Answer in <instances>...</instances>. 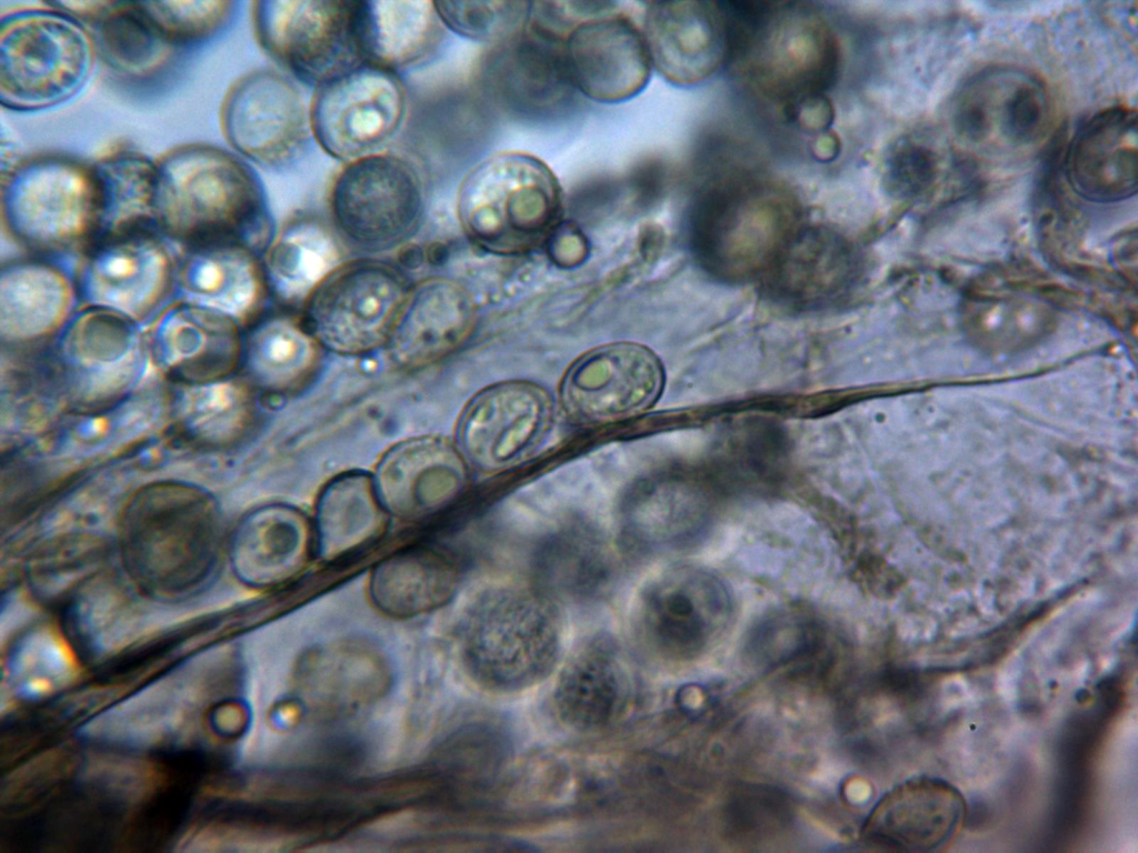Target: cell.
<instances>
[{"instance_id":"obj_1","label":"cell","mask_w":1138,"mask_h":853,"mask_svg":"<svg viewBox=\"0 0 1138 853\" xmlns=\"http://www.w3.org/2000/svg\"><path fill=\"white\" fill-rule=\"evenodd\" d=\"M157 163L154 220L170 235L199 247L233 244L250 251L273 240L263 185L252 168L224 149L183 144Z\"/></svg>"},{"instance_id":"obj_2","label":"cell","mask_w":1138,"mask_h":853,"mask_svg":"<svg viewBox=\"0 0 1138 853\" xmlns=\"http://www.w3.org/2000/svg\"><path fill=\"white\" fill-rule=\"evenodd\" d=\"M460 642L463 663L477 683L513 693L552 672L560 652V622L542 591L498 585L471 605Z\"/></svg>"},{"instance_id":"obj_3","label":"cell","mask_w":1138,"mask_h":853,"mask_svg":"<svg viewBox=\"0 0 1138 853\" xmlns=\"http://www.w3.org/2000/svg\"><path fill=\"white\" fill-rule=\"evenodd\" d=\"M219 544L217 505L191 486H152L141 493L126 516L127 565L153 592L169 594L197 588L214 566Z\"/></svg>"},{"instance_id":"obj_4","label":"cell","mask_w":1138,"mask_h":853,"mask_svg":"<svg viewBox=\"0 0 1138 853\" xmlns=\"http://www.w3.org/2000/svg\"><path fill=\"white\" fill-rule=\"evenodd\" d=\"M561 184L541 159L503 151L485 159L462 181L457 200L461 227L478 248L520 254L543 243L559 222Z\"/></svg>"},{"instance_id":"obj_5","label":"cell","mask_w":1138,"mask_h":853,"mask_svg":"<svg viewBox=\"0 0 1138 853\" xmlns=\"http://www.w3.org/2000/svg\"><path fill=\"white\" fill-rule=\"evenodd\" d=\"M97 58L92 34L69 14L52 7L9 13L0 26L1 104L14 111L59 106L84 88Z\"/></svg>"},{"instance_id":"obj_6","label":"cell","mask_w":1138,"mask_h":853,"mask_svg":"<svg viewBox=\"0 0 1138 853\" xmlns=\"http://www.w3.org/2000/svg\"><path fill=\"white\" fill-rule=\"evenodd\" d=\"M252 21L263 51L316 90L366 64L363 0H262Z\"/></svg>"},{"instance_id":"obj_7","label":"cell","mask_w":1138,"mask_h":853,"mask_svg":"<svg viewBox=\"0 0 1138 853\" xmlns=\"http://www.w3.org/2000/svg\"><path fill=\"white\" fill-rule=\"evenodd\" d=\"M1 211L10 233L41 249L82 242L97 227L91 164L60 154L16 162L3 174Z\"/></svg>"},{"instance_id":"obj_8","label":"cell","mask_w":1138,"mask_h":853,"mask_svg":"<svg viewBox=\"0 0 1138 853\" xmlns=\"http://www.w3.org/2000/svg\"><path fill=\"white\" fill-rule=\"evenodd\" d=\"M329 207L337 231L351 245L390 250L418 231L425 183L411 161L378 152L346 163L331 185Z\"/></svg>"},{"instance_id":"obj_9","label":"cell","mask_w":1138,"mask_h":853,"mask_svg":"<svg viewBox=\"0 0 1138 853\" xmlns=\"http://www.w3.org/2000/svg\"><path fill=\"white\" fill-rule=\"evenodd\" d=\"M731 613V594L719 578L681 565L659 573L641 588L632 626L643 649L681 662L703 653L722 634Z\"/></svg>"},{"instance_id":"obj_10","label":"cell","mask_w":1138,"mask_h":853,"mask_svg":"<svg viewBox=\"0 0 1138 853\" xmlns=\"http://www.w3.org/2000/svg\"><path fill=\"white\" fill-rule=\"evenodd\" d=\"M395 267L375 260L339 265L311 293L307 318L313 337L346 355L388 343L408 297Z\"/></svg>"},{"instance_id":"obj_11","label":"cell","mask_w":1138,"mask_h":853,"mask_svg":"<svg viewBox=\"0 0 1138 853\" xmlns=\"http://www.w3.org/2000/svg\"><path fill=\"white\" fill-rule=\"evenodd\" d=\"M309 112L318 144L347 163L381 152L398 134L407 92L398 73L363 64L317 89Z\"/></svg>"},{"instance_id":"obj_12","label":"cell","mask_w":1138,"mask_h":853,"mask_svg":"<svg viewBox=\"0 0 1138 853\" xmlns=\"http://www.w3.org/2000/svg\"><path fill=\"white\" fill-rule=\"evenodd\" d=\"M665 385V371L647 347L617 342L578 358L560 384V403L579 425H605L651 409Z\"/></svg>"},{"instance_id":"obj_13","label":"cell","mask_w":1138,"mask_h":853,"mask_svg":"<svg viewBox=\"0 0 1138 853\" xmlns=\"http://www.w3.org/2000/svg\"><path fill=\"white\" fill-rule=\"evenodd\" d=\"M229 144L268 169H284L302 157L311 133L310 112L284 76L259 70L239 79L221 108Z\"/></svg>"},{"instance_id":"obj_14","label":"cell","mask_w":1138,"mask_h":853,"mask_svg":"<svg viewBox=\"0 0 1138 853\" xmlns=\"http://www.w3.org/2000/svg\"><path fill=\"white\" fill-rule=\"evenodd\" d=\"M552 402L540 385L508 381L478 392L457 425L458 449L478 470H505L523 460L547 435Z\"/></svg>"},{"instance_id":"obj_15","label":"cell","mask_w":1138,"mask_h":853,"mask_svg":"<svg viewBox=\"0 0 1138 853\" xmlns=\"http://www.w3.org/2000/svg\"><path fill=\"white\" fill-rule=\"evenodd\" d=\"M1046 88L1021 70L995 68L968 80L952 104L957 134L984 148H1024L1038 142L1050 124Z\"/></svg>"},{"instance_id":"obj_16","label":"cell","mask_w":1138,"mask_h":853,"mask_svg":"<svg viewBox=\"0 0 1138 853\" xmlns=\"http://www.w3.org/2000/svg\"><path fill=\"white\" fill-rule=\"evenodd\" d=\"M563 58L572 88L606 104L637 97L652 70L641 28L610 7L570 29Z\"/></svg>"},{"instance_id":"obj_17","label":"cell","mask_w":1138,"mask_h":853,"mask_svg":"<svg viewBox=\"0 0 1138 853\" xmlns=\"http://www.w3.org/2000/svg\"><path fill=\"white\" fill-rule=\"evenodd\" d=\"M389 515L423 520L450 505L466 486V460L458 446L423 435L391 446L372 474Z\"/></svg>"},{"instance_id":"obj_18","label":"cell","mask_w":1138,"mask_h":853,"mask_svg":"<svg viewBox=\"0 0 1138 853\" xmlns=\"http://www.w3.org/2000/svg\"><path fill=\"white\" fill-rule=\"evenodd\" d=\"M641 30L652 69L678 87L699 83L728 57L726 20L710 3L651 2Z\"/></svg>"},{"instance_id":"obj_19","label":"cell","mask_w":1138,"mask_h":853,"mask_svg":"<svg viewBox=\"0 0 1138 853\" xmlns=\"http://www.w3.org/2000/svg\"><path fill=\"white\" fill-rule=\"evenodd\" d=\"M965 816V800L951 784L914 777L880 800L866 822L865 837L886 850L930 852L951 841Z\"/></svg>"},{"instance_id":"obj_20","label":"cell","mask_w":1138,"mask_h":853,"mask_svg":"<svg viewBox=\"0 0 1138 853\" xmlns=\"http://www.w3.org/2000/svg\"><path fill=\"white\" fill-rule=\"evenodd\" d=\"M315 555L312 520L284 503H270L249 512L234 530L230 546L234 574L252 588L289 582Z\"/></svg>"},{"instance_id":"obj_21","label":"cell","mask_w":1138,"mask_h":853,"mask_svg":"<svg viewBox=\"0 0 1138 853\" xmlns=\"http://www.w3.org/2000/svg\"><path fill=\"white\" fill-rule=\"evenodd\" d=\"M126 319L100 310L83 314L66 332L61 357L81 399L117 395L142 372L141 339Z\"/></svg>"},{"instance_id":"obj_22","label":"cell","mask_w":1138,"mask_h":853,"mask_svg":"<svg viewBox=\"0 0 1138 853\" xmlns=\"http://www.w3.org/2000/svg\"><path fill=\"white\" fill-rule=\"evenodd\" d=\"M1137 112L1110 108L1089 119L1075 134L1066 157L1074 190L1097 203L1128 199L1137 191Z\"/></svg>"},{"instance_id":"obj_23","label":"cell","mask_w":1138,"mask_h":853,"mask_svg":"<svg viewBox=\"0 0 1138 853\" xmlns=\"http://www.w3.org/2000/svg\"><path fill=\"white\" fill-rule=\"evenodd\" d=\"M631 686L629 665L617 643L607 635L593 636L561 669L553 690V706L570 729L599 731L621 715Z\"/></svg>"},{"instance_id":"obj_24","label":"cell","mask_w":1138,"mask_h":853,"mask_svg":"<svg viewBox=\"0 0 1138 853\" xmlns=\"http://www.w3.org/2000/svg\"><path fill=\"white\" fill-rule=\"evenodd\" d=\"M625 542L639 552L661 551L688 542L706 516L705 496L678 471H653L633 480L619 503Z\"/></svg>"},{"instance_id":"obj_25","label":"cell","mask_w":1138,"mask_h":853,"mask_svg":"<svg viewBox=\"0 0 1138 853\" xmlns=\"http://www.w3.org/2000/svg\"><path fill=\"white\" fill-rule=\"evenodd\" d=\"M169 269L168 253L154 238L123 234L109 239L90 257L83 291L100 310L138 318L160 299Z\"/></svg>"},{"instance_id":"obj_26","label":"cell","mask_w":1138,"mask_h":853,"mask_svg":"<svg viewBox=\"0 0 1138 853\" xmlns=\"http://www.w3.org/2000/svg\"><path fill=\"white\" fill-rule=\"evenodd\" d=\"M475 321V302L462 285L427 280L408 293L388 341L390 355L406 368L433 363L463 344Z\"/></svg>"},{"instance_id":"obj_27","label":"cell","mask_w":1138,"mask_h":853,"mask_svg":"<svg viewBox=\"0 0 1138 853\" xmlns=\"http://www.w3.org/2000/svg\"><path fill=\"white\" fill-rule=\"evenodd\" d=\"M457 563L427 544L408 545L388 554L372 568L368 593L382 613L408 619L432 612L455 595Z\"/></svg>"},{"instance_id":"obj_28","label":"cell","mask_w":1138,"mask_h":853,"mask_svg":"<svg viewBox=\"0 0 1138 853\" xmlns=\"http://www.w3.org/2000/svg\"><path fill=\"white\" fill-rule=\"evenodd\" d=\"M388 515L372 474L352 470L333 476L320 490L311 519L317 555L330 562L367 548L385 532Z\"/></svg>"},{"instance_id":"obj_29","label":"cell","mask_w":1138,"mask_h":853,"mask_svg":"<svg viewBox=\"0 0 1138 853\" xmlns=\"http://www.w3.org/2000/svg\"><path fill=\"white\" fill-rule=\"evenodd\" d=\"M442 36L435 2L363 0L366 64L398 73L428 59Z\"/></svg>"},{"instance_id":"obj_30","label":"cell","mask_w":1138,"mask_h":853,"mask_svg":"<svg viewBox=\"0 0 1138 853\" xmlns=\"http://www.w3.org/2000/svg\"><path fill=\"white\" fill-rule=\"evenodd\" d=\"M156 348L162 364L200 382L216 380L231 369L239 339L232 319L189 305L161 320Z\"/></svg>"},{"instance_id":"obj_31","label":"cell","mask_w":1138,"mask_h":853,"mask_svg":"<svg viewBox=\"0 0 1138 853\" xmlns=\"http://www.w3.org/2000/svg\"><path fill=\"white\" fill-rule=\"evenodd\" d=\"M179 291L189 305L242 318L256 304L260 280L250 250L233 244L198 247L179 273Z\"/></svg>"},{"instance_id":"obj_32","label":"cell","mask_w":1138,"mask_h":853,"mask_svg":"<svg viewBox=\"0 0 1138 853\" xmlns=\"http://www.w3.org/2000/svg\"><path fill=\"white\" fill-rule=\"evenodd\" d=\"M67 279L39 263L3 270L0 280V332L8 341H29L50 333L68 315L72 294Z\"/></svg>"},{"instance_id":"obj_33","label":"cell","mask_w":1138,"mask_h":853,"mask_svg":"<svg viewBox=\"0 0 1138 853\" xmlns=\"http://www.w3.org/2000/svg\"><path fill=\"white\" fill-rule=\"evenodd\" d=\"M91 167L97 194L96 231L111 239L154 220L156 161L137 150L118 148Z\"/></svg>"},{"instance_id":"obj_34","label":"cell","mask_w":1138,"mask_h":853,"mask_svg":"<svg viewBox=\"0 0 1138 853\" xmlns=\"http://www.w3.org/2000/svg\"><path fill=\"white\" fill-rule=\"evenodd\" d=\"M98 58L119 76L150 78L173 59L177 48L157 29L139 2H112L92 26Z\"/></svg>"},{"instance_id":"obj_35","label":"cell","mask_w":1138,"mask_h":853,"mask_svg":"<svg viewBox=\"0 0 1138 853\" xmlns=\"http://www.w3.org/2000/svg\"><path fill=\"white\" fill-rule=\"evenodd\" d=\"M268 248V274L287 298L312 293L339 267L341 255L332 232L311 218L288 223Z\"/></svg>"},{"instance_id":"obj_36","label":"cell","mask_w":1138,"mask_h":853,"mask_svg":"<svg viewBox=\"0 0 1138 853\" xmlns=\"http://www.w3.org/2000/svg\"><path fill=\"white\" fill-rule=\"evenodd\" d=\"M831 640L827 624L802 606H787L763 616L750 630L746 658L761 670L807 663L823 653Z\"/></svg>"},{"instance_id":"obj_37","label":"cell","mask_w":1138,"mask_h":853,"mask_svg":"<svg viewBox=\"0 0 1138 853\" xmlns=\"http://www.w3.org/2000/svg\"><path fill=\"white\" fill-rule=\"evenodd\" d=\"M317 360L313 339L288 319H271L249 337L246 361L253 380L271 391L300 384Z\"/></svg>"},{"instance_id":"obj_38","label":"cell","mask_w":1138,"mask_h":853,"mask_svg":"<svg viewBox=\"0 0 1138 853\" xmlns=\"http://www.w3.org/2000/svg\"><path fill=\"white\" fill-rule=\"evenodd\" d=\"M178 412L193 435L209 443L227 444L250 428L254 404L244 385L216 379L187 387L180 395Z\"/></svg>"},{"instance_id":"obj_39","label":"cell","mask_w":1138,"mask_h":853,"mask_svg":"<svg viewBox=\"0 0 1138 853\" xmlns=\"http://www.w3.org/2000/svg\"><path fill=\"white\" fill-rule=\"evenodd\" d=\"M542 578L573 595H589L607 582L610 560L602 541L589 530L559 532L543 545L539 556Z\"/></svg>"},{"instance_id":"obj_40","label":"cell","mask_w":1138,"mask_h":853,"mask_svg":"<svg viewBox=\"0 0 1138 853\" xmlns=\"http://www.w3.org/2000/svg\"><path fill=\"white\" fill-rule=\"evenodd\" d=\"M532 2L437 1L443 24L460 37L495 46L508 42L529 26Z\"/></svg>"},{"instance_id":"obj_41","label":"cell","mask_w":1138,"mask_h":853,"mask_svg":"<svg viewBox=\"0 0 1138 853\" xmlns=\"http://www.w3.org/2000/svg\"><path fill=\"white\" fill-rule=\"evenodd\" d=\"M162 404L152 395L132 398L104 413L76 423L62 448L89 454L132 441L149 431L161 417Z\"/></svg>"},{"instance_id":"obj_42","label":"cell","mask_w":1138,"mask_h":853,"mask_svg":"<svg viewBox=\"0 0 1138 853\" xmlns=\"http://www.w3.org/2000/svg\"><path fill=\"white\" fill-rule=\"evenodd\" d=\"M944 164L942 148L931 137L921 133L905 136L887 154L885 184L897 197L921 198L938 187Z\"/></svg>"},{"instance_id":"obj_43","label":"cell","mask_w":1138,"mask_h":853,"mask_svg":"<svg viewBox=\"0 0 1138 853\" xmlns=\"http://www.w3.org/2000/svg\"><path fill=\"white\" fill-rule=\"evenodd\" d=\"M139 4L177 49L218 34L234 10L231 1H139Z\"/></svg>"},{"instance_id":"obj_44","label":"cell","mask_w":1138,"mask_h":853,"mask_svg":"<svg viewBox=\"0 0 1138 853\" xmlns=\"http://www.w3.org/2000/svg\"><path fill=\"white\" fill-rule=\"evenodd\" d=\"M792 817L793 807L787 794L770 786H741L731 793L723 809L727 832L748 841L780 833Z\"/></svg>"},{"instance_id":"obj_45","label":"cell","mask_w":1138,"mask_h":853,"mask_svg":"<svg viewBox=\"0 0 1138 853\" xmlns=\"http://www.w3.org/2000/svg\"><path fill=\"white\" fill-rule=\"evenodd\" d=\"M58 643L38 632L20 642L9 658V682L24 698L49 693L63 683L70 668Z\"/></svg>"},{"instance_id":"obj_46","label":"cell","mask_w":1138,"mask_h":853,"mask_svg":"<svg viewBox=\"0 0 1138 853\" xmlns=\"http://www.w3.org/2000/svg\"><path fill=\"white\" fill-rule=\"evenodd\" d=\"M543 243L549 258L562 268L579 265L589 253L587 235L576 223L569 221H559Z\"/></svg>"}]
</instances>
